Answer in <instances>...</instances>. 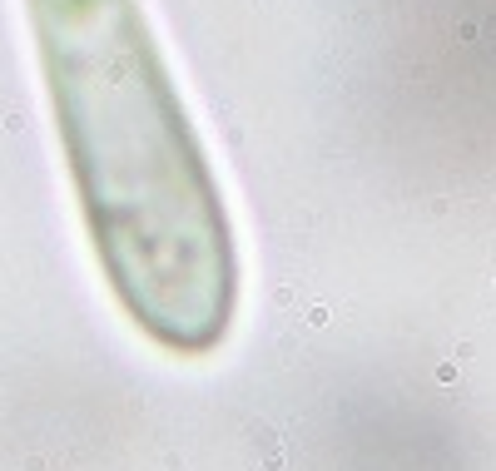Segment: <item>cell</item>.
<instances>
[{
    "mask_svg": "<svg viewBox=\"0 0 496 471\" xmlns=\"http://www.w3.org/2000/svg\"><path fill=\"white\" fill-rule=\"evenodd\" d=\"M20 15L99 278L164 352H214L238 313V239L149 5L20 0Z\"/></svg>",
    "mask_w": 496,
    "mask_h": 471,
    "instance_id": "obj_1",
    "label": "cell"
}]
</instances>
